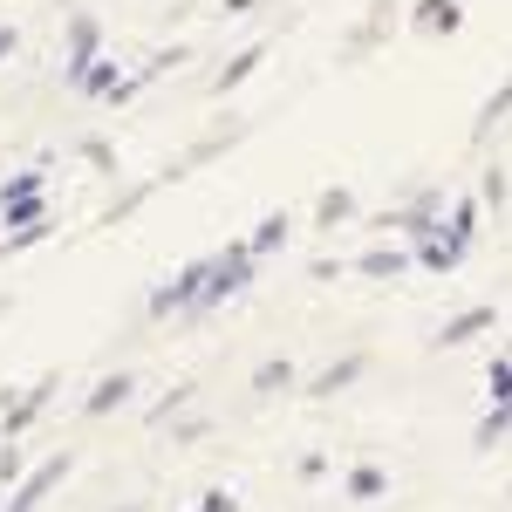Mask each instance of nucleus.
I'll use <instances>...</instances> for the list:
<instances>
[{
    "mask_svg": "<svg viewBox=\"0 0 512 512\" xmlns=\"http://www.w3.org/2000/svg\"><path fill=\"white\" fill-rule=\"evenodd\" d=\"M472 233H478V205H472V198H458V205H451V226H437V239H431V246H417V253H424V267L451 274V267L465 260Z\"/></svg>",
    "mask_w": 512,
    "mask_h": 512,
    "instance_id": "nucleus-1",
    "label": "nucleus"
},
{
    "mask_svg": "<svg viewBox=\"0 0 512 512\" xmlns=\"http://www.w3.org/2000/svg\"><path fill=\"white\" fill-rule=\"evenodd\" d=\"M48 396H55V376H41V383L21 396V403H7V410H0V431H7V444H14V437H21V431L41 417V403H48Z\"/></svg>",
    "mask_w": 512,
    "mask_h": 512,
    "instance_id": "nucleus-5",
    "label": "nucleus"
},
{
    "mask_svg": "<svg viewBox=\"0 0 512 512\" xmlns=\"http://www.w3.org/2000/svg\"><path fill=\"white\" fill-rule=\"evenodd\" d=\"M287 383H294V362H287V355H280V362H260V369H253V390H260V396L287 390Z\"/></svg>",
    "mask_w": 512,
    "mask_h": 512,
    "instance_id": "nucleus-14",
    "label": "nucleus"
},
{
    "mask_svg": "<svg viewBox=\"0 0 512 512\" xmlns=\"http://www.w3.org/2000/svg\"><path fill=\"white\" fill-rule=\"evenodd\" d=\"M198 512H239V506L226 499V492H205V506H198Z\"/></svg>",
    "mask_w": 512,
    "mask_h": 512,
    "instance_id": "nucleus-20",
    "label": "nucleus"
},
{
    "mask_svg": "<svg viewBox=\"0 0 512 512\" xmlns=\"http://www.w3.org/2000/svg\"><path fill=\"white\" fill-rule=\"evenodd\" d=\"M246 280H253V246H246V239H233L226 253H212V280H205V301H198V308H219V301H226V294H239Z\"/></svg>",
    "mask_w": 512,
    "mask_h": 512,
    "instance_id": "nucleus-2",
    "label": "nucleus"
},
{
    "mask_svg": "<svg viewBox=\"0 0 512 512\" xmlns=\"http://www.w3.org/2000/svg\"><path fill=\"white\" fill-rule=\"evenodd\" d=\"M7 55H14V28H0V62H7Z\"/></svg>",
    "mask_w": 512,
    "mask_h": 512,
    "instance_id": "nucleus-21",
    "label": "nucleus"
},
{
    "mask_svg": "<svg viewBox=\"0 0 512 512\" xmlns=\"http://www.w3.org/2000/svg\"><path fill=\"white\" fill-rule=\"evenodd\" d=\"M123 396H130V376H103V383L89 390V403H82V410H89V417H103V410H117Z\"/></svg>",
    "mask_w": 512,
    "mask_h": 512,
    "instance_id": "nucleus-13",
    "label": "nucleus"
},
{
    "mask_svg": "<svg viewBox=\"0 0 512 512\" xmlns=\"http://www.w3.org/2000/svg\"><path fill=\"white\" fill-rule=\"evenodd\" d=\"M89 62H96V21H89V14H76V21H69V62H62V69H69V82H76Z\"/></svg>",
    "mask_w": 512,
    "mask_h": 512,
    "instance_id": "nucleus-7",
    "label": "nucleus"
},
{
    "mask_svg": "<svg viewBox=\"0 0 512 512\" xmlns=\"http://www.w3.org/2000/svg\"><path fill=\"white\" fill-rule=\"evenodd\" d=\"M205 280H212V260H192L178 280H164L158 294H151V315H185V308H198L205 301Z\"/></svg>",
    "mask_w": 512,
    "mask_h": 512,
    "instance_id": "nucleus-3",
    "label": "nucleus"
},
{
    "mask_svg": "<svg viewBox=\"0 0 512 512\" xmlns=\"http://www.w3.org/2000/svg\"><path fill=\"white\" fill-rule=\"evenodd\" d=\"M383 485H390V478L376 472V465H355L349 472V499H383Z\"/></svg>",
    "mask_w": 512,
    "mask_h": 512,
    "instance_id": "nucleus-17",
    "label": "nucleus"
},
{
    "mask_svg": "<svg viewBox=\"0 0 512 512\" xmlns=\"http://www.w3.org/2000/svg\"><path fill=\"white\" fill-rule=\"evenodd\" d=\"M506 355H512V349H506Z\"/></svg>",
    "mask_w": 512,
    "mask_h": 512,
    "instance_id": "nucleus-23",
    "label": "nucleus"
},
{
    "mask_svg": "<svg viewBox=\"0 0 512 512\" xmlns=\"http://www.w3.org/2000/svg\"><path fill=\"white\" fill-rule=\"evenodd\" d=\"M28 198H41V171H14L7 192H0V205H28Z\"/></svg>",
    "mask_w": 512,
    "mask_h": 512,
    "instance_id": "nucleus-18",
    "label": "nucleus"
},
{
    "mask_svg": "<svg viewBox=\"0 0 512 512\" xmlns=\"http://www.w3.org/2000/svg\"><path fill=\"white\" fill-rule=\"evenodd\" d=\"M492 328V308H465V315H451L444 328H437V349H465L472 335H485Z\"/></svg>",
    "mask_w": 512,
    "mask_h": 512,
    "instance_id": "nucleus-6",
    "label": "nucleus"
},
{
    "mask_svg": "<svg viewBox=\"0 0 512 512\" xmlns=\"http://www.w3.org/2000/svg\"><path fill=\"white\" fill-rule=\"evenodd\" d=\"M123 512H137V506H123Z\"/></svg>",
    "mask_w": 512,
    "mask_h": 512,
    "instance_id": "nucleus-22",
    "label": "nucleus"
},
{
    "mask_svg": "<svg viewBox=\"0 0 512 512\" xmlns=\"http://www.w3.org/2000/svg\"><path fill=\"white\" fill-rule=\"evenodd\" d=\"M349 212H355V192H342V185H335V192H321V205H315V219H321V226H342Z\"/></svg>",
    "mask_w": 512,
    "mask_h": 512,
    "instance_id": "nucleus-15",
    "label": "nucleus"
},
{
    "mask_svg": "<svg viewBox=\"0 0 512 512\" xmlns=\"http://www.w3.org/2000/svg\"><path fill=\"white\" fill-rule=\"evenodd\" d=\"M280 239H287V219H280V212H267V219L253 226V239H246V246H253V260H260V253H274Z\"/></svg>",
    "mask_w": 512,
    "mask_h": 512,
    "instance_id": "nucleus-16",
    "label": "nucleus"
},
{
    "mask_svg": "<svg viewBox=\"0 0 512 512\" xmlns=\"http://www.w3.org/2000/svg\"><path fill=\"white\" fill-rule=\"evenodd\" d=\"M355 267H362V274H376V280H396L403 267H410V253H403V246H376V253H362Z\"/></svg>",
    "mask_w": 512,
    "mask_h": 512,
    "instance_id": "nucleus-10",
    "label": "nucleus"
},
{
    "mask_svg": "<svg viewBox=\"0 0 512 512\" xmlns=\"http://www.w3.org/2000/svg\"><path fill=\"white\" fill-rule=\"evenodd\" d=\"M355 376H362V355H342L335 369H321V376H315V383H308V390H315V396H335V390H349Z\"/></svg>",
    "mask_w": 512,
    "mask_h": 512,
    "instance_id": "nucleus-12",
    "label": "nucleus"
},
{
    "mask_svg": "<svg viewBox=\"0 0 512 512\" xmlns=\"http://www.w3.org/2000/svg\"><path fill=\"white\" fill-rule=\"evenodd\" d=\"M492 403H499V410H512V355H499V362H492Z\"/></svg>",
    "mask_w": 512,
    "mask_h": 512,
    "instance_id": "nucleus-19",
    "label": "nucleus"
},
{
    "mask_svg": "<svg viewBox=\"0 0 512 512\" xmlns=\"http://www.w3.org/2000/svg\"><path fill=\"white\" fill-rule=\"evenodd\" d=\"M62 472H69V451H62V458H48V465H35V472L14 485V499H7L0 512H35V506H41V492H48V485H62Z\"/></svg>",
    "mask_w": 512,
    "mask_h": 512,
    "instance_id": "nucleus-4",
    "label": "nucleus"
},
{
    "mask_svg": "<svg viewBox=\"0 0 512 512\" xmlns=\"http://www.w3.org/2000/svg\"><path fill=\"white\" fill-rule=\"evenodd\" d=\"M512 117V76L499 82V89H492V96H485V110H478V123H472V137H492V130H499V123Z\"/></svg>",
    "mask_w": 512,
    "mask_h": 512,
    "instance_id": "nucleus-9",
    "label": "nucleus"
},
{
    "mask_svg": "<svg viewBox=\"0 0 512 512\" xmlns=\"http://www.w3.org/2000/svg\"><path fill=\"white\" fill-rule=\"evenodd\" d=\"M458 21H465L458 0H417V28H424V35H451Z\"/></svg>",
    "mask_w": 512,
    "mask_h": 512,
    "instance_id": "nucleus-8",
    "label": "nucleus"
},
{
    "mask_svg": "<svg viewBox=\"0 0 512 512\" xmlns=\"http://www.w3.org/2000/svg\"><path fill=\"white\" fill-rule=\"evenodd\" d=\"M260 62H267V48H246V55H233V62H226V69H219V76H212V89H219V96H226V89H239V82L253 76V69H260Z\"/></svg>",
    "mask_w": 512,
    "mask_h": 512,
    "instance_id": "nucleus-11",
    "label": "nucleus"
}]
</instances>
